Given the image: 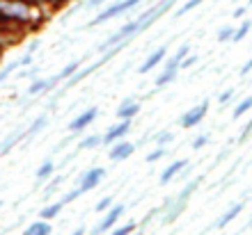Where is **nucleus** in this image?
I'll list each match as a JSON object with an SVG mask.
<instances>
[{
    "instance_id": "nucleus-1",
    "label": "nucleus",
    "mask_w": 252,
    "mask_h": 235,
    "mask_svg": "<svg viewBox=\"0 0 252 235\" xmlns=\"http://www.w3.org/2000/svg\"><path fill=\"white\" fill-rule=\"evenodd\" d=\"M51 14L41 7L32 5L30 0H0V19L9 26H16L21 30L34 32Z\"/></svg>"
},
{
    "instance_id": "nucleus-2",
    "label": "nucleus",
    "mask_w": 252,
    "mask_h": 235,
    "mask_svg": "<svg viewBox=\"0 0 252 235\" xmlns=\"http://www.w3.org/2000/svg\"><path fill=\"white\" fill-rule=\"evenodd\" d=\"M145 0H117V2H110V5L103 9V12H99L96 16H94V21L90 23V26H101V23H106V21L115 19V16H120V14L128 12V9H135L138 5H142Z\"/></svg>"
},
{
    "instance_id": "nucleus-3",
    "label": "nucleus",
    "mask_w": 252,
    "mask_h": 235,
    "mask_svg": "<svg viewBox=\"0 0 252 235\" xmlns=\"http://www.w3.org/2000/svg\"><path fill=\"white\" fill-rule=\"evenodd\" d=\"M131 131V119H120L117 124H113L103 135H101V146H113L115 142H120L128 135Z\"/></svg>"
},
{
    "instance_id": "nucleus-4",
    "label": "nucleus",
    "mask_w": 252,
    "mask_h": 235,
    "mask_svg": "<svg viewBox=\"0 0 252 235\" xmlns=\"http://www.w3.org/2000/svg\"><path fill=\"white\" fill-rule=\"evenodd\" d=\"M124 215V206L122 203H113L110 208L106 210V215H103V219H101L96 226H94L92 235H103L106 231H110L113 226H117V222H120V217Z\"/></svg>"
},
{
    "instance_id": "nucleus-5",
    "label": "nucleus",
    "mask_w": 252,
    "mask_h": 235,
    "mask_svg": "<svg viewBox=\"0 0 252 235\" xmlns=\"http://www.w3.org/2000/svg\"><path fill=\"white\" fill-rule=\"evenodd\" d=\"M103 176H106V169H103V167H92V169H87L85 174H80L78 176V185H76V187L85 194V192H90V189L96 187V185L103 181Z\"/></svg>"
},
{
    "instance_id": "nucleus-6",
    "label": "nucleus",
    "mask_w": 252,
    "mask_h": 235,
    "mask_svg": "<svg viewBox=\"0 0 252 235\" xmlns=\"http://www.w3.org/2000/svg\"><path fill=\"white\" fill-rule=\"evenodd\" d=\"M206 112H209V103L204 101V103H199V105H195V107H190L186 114H181L179 126H181V128H195V126H199L202 121H204Z\"/></svg>"
},
{
    "instance_id": "nucleus-7",
    "label": "nucleus",
    "mask_w": 252,
    "mask_h": 235,
    "mask_svg": "<svg viewBox=\"0 0 252 235\" xmlns=\"http://www.w3.org/2000/svg\"><path fill=\"white\" fill-rule=\"evenodd\" d=\"M99 117V110H96V107H87L85 112H80L78 117L73 119L71 124H69V131L71 132H80V131H85L87 126L92 124L94 119Z\"/></svg>"
},
{
    "instance_id": "nucleus-8",
    "label": "nucleus",
    "mask_w": 252,
    "mask_h": 235,
    "mask_svg": "<svg viewBox=\"0 0 252 235\" xmlns=\"http://www.w3.org/2000/svg\"><path fill=\"white\" fill-rule=\"evenodd\" d=\"M133 151H135V144L133 142H124V139H120V142L113 144V149H110V160H115V162H122V160H126V157L133 156Z\"/></svg>"
},
{
    "instance_id": "nucleus-9",
    "label": "nucleus",
    "mask_w": 252,
    "mask_h": 235,
    "mask_svg": "<svg viewBox=\"0 0 252 235\" xmlns=\"http://www.w3.org/2000/svg\"><path fill=\"white\" fill-rule=\"evenodd\" d=\"M165 55H167V48H165V46L156 48V51H154L152 55H149V57H147L145 62H142V64L138 66V73H140V76H145V73H149V71L154 69V66H158L160 62L165 59Z\"/></svg>"
},
{
    "instance_id": "nucleus-10",
    "label": "nucleus",
    "mask_w": 252,
    "mask_h": 235,
    "mask_svg": "<svg viewBox=\"0 0 252 235\" xmlns=\"http://www.w3.org/2000/svg\"><path fill=\"white\" fill-rule=\"evenodd\" d=\"M55 85H60V78H58V76L46 78V80H32V85L28 87V94H30V96H39V94L51 92Z\"/></svg>"
},
{
    "instance_id": "nucleus-11",
    "label": "nucleus",
    "mask_w": 252,
    "mask_h": 235,
    "mask_svg": "<svg viewBox=\"0 0 252 235\" xmlns=\"http://www.w3.org/2000/svg\"><path fill=\"white\" fill-rule=\"evenodd\" d=\"M140 107H142V105H140L135 98H126L124 103L117 107V119H131L133 121V119L140 114Z\"/></svg>"
},
{
    "instance_id": "nucleus-12",
    "label": "nucleus",
    "mask_w": 252,
    "mask_h": 235,
    "mask_svg": "<svg viewBox=\"0 0 252 235\" xmlns=\"http://www.w3.org/2000/svg\"><path fill=\"white\" fill-rule=\"evenodd\" d=\"M184 169H188V160H186V157H184V160H177V162L170 164V167H167V169L163 171V174H160L158 183H160V185H167L174 176H177V174H181Z\"/></svg>"
},
{
    "instance_id": "nucleus-13",
    "label": "nucleus",
    "mask_w": 252,
    "mask_h": 235,
    "mask_svg": "<svg viewBox=\"0 0 252 235\" xmlns=\"http://www.w3.org/2000/svg\"><path fill=\"white\" fill-rule=\"evenodd\" d=\"M243 208H246V203H243V201H241V203H234V206L227 210L225 215L218 217V222H216V229H225V226H229V224H232L234 219H236V217L243 212Z\"/></svg>"
},
{
    "instance_id": "nucleus-14",
    "label": "nucleus",
    "mask_w": 252,
    "mask_h": 235,
    "mask_svg": "<svg viewBox=\"0 0 252 235\" xmlns=\"http://www.w3.org/2000/svg\"><path fill=\"white\" fill-rule=\"evenodd\" d=\"M53 233V226H51V222L48 219H37V222H32L30 226H28L26 231H23V235H51Z\"/></svg>"
},
{
    "instance_id": "nucleus-15",
    "label": "nucleus",
    "mask_w": 252,
    "mask_h": 235,
    "mask_svg": "<svg viewBox=\"0 0 252 235\" xmlns=\"http://www.w3.org/2000/svg\"><path fill=\"white\" fill-rule=\"evenodd\" d=\"M199 183H202V178H195V181H190V183L186 185V187L181 189L177 196H172V199H167V201H174V203H188V199L192 196V192L199 187Z\"/></svg>"
},
{
    "instance_id": "nucleus-16",
    "label": "nucleus",
    "mask_w": 252,
    "mask_h": 235,
    "mask_svg": "<svg viewBox=\"0 0 252 235\" xmlns=\"http://www.w3.org/2000/svg\"><path fill=\"white\" fill-rule=\"evenodd\" d=\"M53 174H55V162H53V160H46V162H44L39 169H37V174H34V176H37V185L46 183V181L53 176Z\"/></svg>"
},
{
    "instance_id": "nucleus-17",
    "label": "nucleus",
    "mask_w": 252,
    "mask_h": 235,
    "mask_svg": "<svg viewBox=\"0 0 252 235\" xmlns=\"http://www.w3.org/2000/svg\"><path fill=\"white\" fill-rule=\"evenodd\" d=\"M62 208H64V203H62V201H58V203H48L46 208H44V210L39 212V217H41V219H48V222H51V219H55V217L60 215Z\"/></svg>"
},
{
    "instance_id": "nucleus-18",
    "label": "nucleus",
    "mask_w": 252,
    "mask_h": 235,
    "mask_svg": "<svg viewBox=\"0 0 252 235\" xmlns=\"http://www.w3.org/2000/svg\"><path fill=\"white\" fill-rule=\"evenodd\" d=\"M177 73H179V71H174V69H163V73L156 78V89H163V87H167L170 82H174Z\"/></svg>"
},
{
    "instance_id": "nucleus-19",
    "label": "nucleus",
    "mask_w": 252,
    "mask_h": 235,
    "mask_svg": "<svg viewBox=\"0 0 252 235\" xmlns=\"http://www.w3.org/2000/svg\"><path fill=\"white\" fill-rule=\"evenodd\" d=\"M80 66H83V62H80V59H76V62H69V64H66L64 69H62V71L58 73V78H60V82H62V80H69V78H71V76H73L76 71H78Z\"/></svg>"
},
{
    "instance_id": "nucleus-20",
    "label": "nucleus",
    "mask_w": 252,
    "mask_h": 235,
    "mask_svg": "<svg viewBox=\"0 0 252 235\" xmlns=\"http://www.w3.org/2000/svg\"><path fill=\"white\" fill-rule=\"evenodd\" d=\"M135 231H138V224L126 222V224H122V226H113V229H110V235H133Z\"/></svg>"
},
{
    "instance_id": "nucleus-21",
    "label": "nucleus",
    "mask_w": 252,
    "mask_h": 235,
    "mask_svg": "<svg viewBox=\"0 0 252 235\" xmlns=\"http://www.w3.org/2000/svg\"><path fill=\"white\" fill-rule=\"evenodd\" d=\"M172 139H174V132L172 131H160V132H156V135H154L149 142H154L156 146H167V144L172 142Z\"/></svg>"
},
{
    "instance_id": "nucleus-22",
    "label": "nucleus",
    "mask_w": 252,
    "mask_h": 235,
    "mask_svg": "<svg viewBox=\"0 0 252 235\" xmlns=\"http://www.w3.org/2000/svg\"><path fill=\"white\" fill-rule=\"evenodd\" d=\"M96 146H101V135H87V137L80 139V144H78L80 151H92V149H96Z\"/></svg>"
},
{
    "instance_id": "nucleus-23",
    "label": "nucleus",
    "mask_w": 252,
    "mask_h": 235,
    "mask_svg": "<svg viewBox=\"0 0 252 235\" xmlns=\"http://www.w3.org/2000/svg\"><path fill=\"white\" fill-rule=\"evenodd\" d=\"M252 110V96H248V98H243L236 107H234V112H232V117L234 119H239V117H243L246 112H250Z\"/></svg>"
},
{
    "instance_id": "nucleus-24",
    "label": "nucleus",
    "mask_w": 252,
    "mask_h": 235,
    "mask_svg": "<svg viewBox=\"0 0 252 235\" xmlns=\"http://www.w3.org/2000/svg\"><path fill=\"white\" fill-rule=\"evenodd\" d=\"M250 30H252V23H250V21H243V23H241L239 27H234V37H232V41H241V39H246Z\"/></svg>"
},
{
    "instance_id": "nucleus-25",
    "label": "nucleus",
    "mask_w": 252,
    "mask_h": 235,
    "mask_svg": "<svg viewBox=\"0 0 252 235\" xmlns=\"http://www.w3.org/2000/svg\"><path fill=\"white\" fill-rule=\"evenodd\" d=\"M202 2H204V0H186V2H184V5H181L179 9H177V12H174V16H177V19H179V16H184V14L192 12V9H195V7H199V5H202Z\"/></svg>"
},
{
    "instance_id": "nucleus-26",
    "label": "nucleus",
    "mask_w": 252,
    "mask_h": 235,
    "mask_svg": "<svg viewBox=\"0 0 252 235\" xmlns=\"http://www.w3.org/2000/svg\"><path fill=\"white\" fill-rule=\"evenodd\" d=\"M46 128V117H39V119H34V124L30 126V128H26V137H32L34 132H39Z\"/></svg>"
},
{
    "instance_id": "nucleus-27",
    "label": "nucleus",
    "mask_w": 252,
    "mask_h": 235,
    "mask_svg": "<svg viewBox=\"0 0 252 235\" xmlns=\"http://www.w3.org/2000/svg\"><path fill=\"white\" fill-rule=\"evenodd\" d=\"M167 156V146H156V149L147 156V162H158L160 157H165Z\"/></svg>"
},
{
    "instance_id": "nucleus-28",
    "label": "nucleus",
    "mask_w": 252,
    "mask_h": 235,
    "mask_svg": "<svg viewBox=\"0 0 252 235\" xmlns=\"http://www.w3.org/2000/svg\"><path fill=\"white\" fill-rule=\"evenodd\" d=\"M232 37H234V27L232 26H225L222 30L218 32V41L220 44H227V41H232Z\"/></svg>"
},
{
    "instance_id": "nucleus-29",
    "label": "nucleus",
    "mask_w": 252,
    "mask_h": 235,
    "mask_svg": "<svg viewBox=\"0 0 252 235\" xmlns=\"http://www.w3.org/2000/svg\"><path fill=\"white\" fill-rule=\"evenodd\" d=\"M16 66H21L19 62H12V64H7L5 69H0V85H2V82H5V80L9 78L14 71H16Z\"/></svg>"
},
{
    "instance_id": "nucleus-30",
    "label": "nucleus",
    "mask_w": 252,
    "mask_h": 235,
    "mask_svg": "<svg viewBox=\"0 0 252 235\" xmlns=\"http://www.w3.org/2000/svg\"><path fill=\"white\" fill-rule=\"evenodd\" d=\"M110 206H113V194H110V196H103V199L96 203V208H94V210H96V212H106Z\"/></svg>"
},
{
    "instance_id": "nucleus-31",
    "label": "nucleus",
    "mask_w": 252,
    "mask_h": 235,
    "mask_svg": "<svg viewBox=\"0 0 252 235\" xmlns=\"http://www.w3.org/2000/svg\"><path fill=\"white\" fill-rule=\"evenodd\" d=\"M206 144H209V135H197V137L192 139V149L199 151V149H204Z\"/></svg>"
},
{
    "instance_id": "nucleus-32",
    "label": "nucleus",
    "mask_w": 252,
    "mask_h": 235,
    "mask_svg": "<svg viewBox=\"0 0 252 235\" xmlns=\"http://www.w3.org/2000/svg\"><path fill=\"white\" fill-rule=\"evenodd\" d=\"M197 59H199L197 55H190V52H188L186 57L181 59V64H179V71H181V69H190V66L195 64V62H197Z\"/></svg>"
},
{
    "instance_id": "nucleus-33",
    "label": "nucleus",
    "mask_w": 252,
    "mask_h": 235,
    "mask_svg": "<svg viewBox=\"0 0 252 235\" xmlns=\"http://www.w3.org/2000/svg\"><path fill=\"white\" fill-rule=\"evenodd\" d=\"M60 185H62V176H55L53 178V181H51V183H48L46 185V189H44V194H51V192H53V189H58V187H60Z\"/></svg>"
},
{
    "instance_id": "nucleus-34",
    "label": "nucleus",
    "mask_w": 252,
    "mask_h": 235,
    "mask_svg": "<svg viewBox=\"0 0 252 235\" xmlns=\"http://www.w3.org/2000/svg\"><path fill=\"white\" fill-rule=\"evenodd\" d=\"M188 52H190V46H188V44H184V46H179V51L174 52L172 57H174V59H177V62H179V64H181V59L186 57Z\"/></svg>"
},
{
    "instance_id": "nucleus-35",
    "label": "nucleus",
    "mask_w": 252,
    "mask_h": 235,
    "mask_svg": "<svg viewBox=\"0 0 252 235\" xmlns=\"http://www.w3.org/2000/svg\"><path fill=\"white\" fill-rule=\"evenodd\" d=\"M80 194H83V192H80V189L78 187H73L71 189V192H69V194H66L64 196V199H62V203H71V201H76V199H78V196Z\"/></svg>"
},
{
    "instance_id": "nucleus-36",
    "label": "nucleus",
    "mask_w": 252,
    "mask_h": 235,
    "mask_svg": "<svg viewBox=\"0 0 252 235\" xmlns=\"http://www.w3.org/2000/svg\"><path fill=\"white\" fill-rule=\"evenodd\" d=\"M250 71H252V57L248 59L246 64H243V66H241V69H239V76H241V78H243V76H248V73H250Z\"/></svg>"
},
{
    "instance_id": "nucleus-37",
    "label": "nucleus",
    "mask_w": 252,
    "mask_h": 235,
    "mask_svg": "<svg viewBox=\"0 0 252 235\" xmlns=\"http://www.w3.org/2000/svg\"><path fill=\"white\" fill-rule=\"evenodd\" d=\"M232 96H234V92H232V89H227L225 94H220V98H218V101H220V105L229 103V101H232Z\"/></svg>"
},
{
    "instance_id": "nucleus-38",
    "label": "nucleus",
    "mask_w": 252,
    "mask_h": 235,
    "mask_svg": "<svg viewBox=\"0 0 252 235\" xmlns=\"http://www.w3.org/2000/svg\"><path fill=\"white\" fill-rule=\"evenodd\" d=\"M108 2H117V0H87V7H101Z\"/></svg>"
},
{
    "instance_id": "nucleus-39",
    "label": "nucleus",
    "mask_w": 252,
    "mask_h": 235,
    "mask_svg": "<svg viewBox=\"0 0 252 235\" xmlns=\"http://www.w3.org/2000/svg\"><path fill=\"white\" fill-rule=\"evenodd\" d=\"M250 135H252V121H250V124L246 126V131L241 132V137H239V139H241V142H246V139L250 137Z\"/></svg>"
},
{
    "instance_id": "nucleus-40",
    "label": "nucleus",
    "mask_w": 252,
    "mask_h": 235,
    "mask_svg": "<svg viewBox=\"0 0 252 235\" xmlns=\"http://www.w3.org/2000/svg\"><path fill=\"white\" fill-rule=\"evenodd\" d=\"M232 16H234V19H241V16H246V7H239V9H234Z\"/></svg>"
},
{
    "instance_id": "nucleus-41",
    "label": "nucleus",
    "mask_w": 252,
    "mask_h": 235,
    "mask_svg": "<svg viewBox=\"0 0 252 235\" xmlns=\"http://www.w3.org/2000/svg\"><path fill=\"white\" fill-rule=\"evenodd\" d=\"M34 73H37V66H34V69H28V71H21V78H32Z\"/></svg>"
},
{
    "instance_id": "nucleus-42",
    "label": "nucleus",
    "mask_w": 252,
    "mask_h": 235,
    "mask_svg": "<svg viewBox=\"0 0 252 235\" xmlns=\"http://www.w3.org/2000/svg\"><path fill=\"white\" fill-rule=\"evenodd\" d=\"M69 2H73V0H58V2H55V7H58V9H60V7L69 5Z\"/></svg>"
},
{
    "instance_id": "nucleus-43",
    "label": "nucleus",
    "mask_w": 252,
    "mask_h": 235,
    "mask_svg": "<svg viewBox=\"0 0 252 235\" xmlns=\"http://www.w3.org/2000/svg\"><path fill=\"white\" fill-rule=\"evenodd\" d=\"M71 235H85V229H76Z\"/></svg>"
},
{
    "instance_id": "nucleus-44",
    "label": "nucleus",
    "mask_w": 252,
    "mask_h": 235,
    "mask_svg": "<svg viewBox=\"0 0 252 235\" xmlns=\"http://www.w3.org/2000/svg\"><path fill=\"white\" fill-rule=\"evenodd\" d=\"M133 235H140V231H135V233H133Z\"/></svg>"
},
{
    "instance_id": "nucleus-45",
    "label": "nucleus",
    "mask_w": 252,
    "mask_h": 235,
    "mask_svg": "<svg viewBox=\"0 0 252 235\" xmlns=\"http://www.w3.org/2000/svg\"><path fill=\"white\" fill-rule=\"evenodd\" d=\"M250 5H252V0H250Z\"/></svg>"
}]
</instances>
